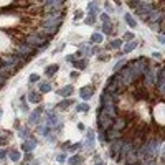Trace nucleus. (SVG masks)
<instances>
[{
	"label": "nucleus",
	"mask_w": 165,
	"mask_h": 165,
	"mask_svg": "<svg viewBox=\"0 0 165 165\" xmlns=\"http://www.w3.org/2000/svg\"><path fill=\"white\" fill-rule=\"evenodd\" d=\"M162 63L145 56L119 63L98 107L99 140L122 165H157L165 124Z\"/></svg>",
	"instance_id": "nucleus-1"
},
{
	"label": "nucleus",
	"mask_w": 165,
	"mask_h": 165,
	"mask_svg": "<svg viewBox=\"0 0 165 165\" xmlns=\"http://www.w3.org/2000/svg\"><path fill=\"white\" fill-rule=\"evenodd\" d=\"M93 91H94V88H93V86L82 88V89H81V98H82V99H89L91 96H93Z\"/></svg>",
	"instance_id": "nucleus-2"
},
{
	"label": "nucleus",
	"mask_w": 165,
	"mask_h": 165,
	"mask_svg": "<svg viewBox=\"0 0 165 165\" xmlns=\"http://www.w3.org/2000/svg\"><path fill=\"white\" fill-rule=\"evenodd\" d=\"M71 93H73V86H64V88H61L60 91H58V94H60V96H63V98L71 96Z\"/></svg>",
	"instance_id": "nucleus-3"
},
{
	"label": "nucleus",
	"mask_w": 165,
	"mask_h": 165,
	"mask_svg": "<svg viewBox=\"0 0 165 165\" xmlns=\"http://www.w3.org/2000/svg\"><path fill=\"white\" fill-rule=\"evenodd\" d=\"M58 68H60L58 64H51L50 68H46V69H45V74H46V76H53V74L58 71Z\"/></svg>",
	"instance_id": "nucleus-4"
},
{
	"label": "nucleus",
	"mask_w": 165,
	"mask_h": 165,
	"mask_svg": "<svg viewBox=\"0 0 165 165\" xmlns=\"http://www.w3.org/2000/svg\"><path fill=\"white\" fill-rule=\"evenodd\" d=\"M124 18H125V21L129 23V26H132V28H135V26H137V23H135V20L132 18V15H130V13H125V15H124Z\"/></svg>",
	"instance_id": "nucleus-5"
},
{
	"label": "nucleus",
	"mask_w": 165,
	"mask_h": 165,
	"mask_svg": "<svg viewBox=\"0 0 165 165\" xmlns=\"http://www.w3.org/2000/svg\"><path fill=\"white\" fill-rule=\"evenodd\" d=\"M69 164H71V165L82 164V157H81V155H74V157H71V159H69Z\"/></svg>",
	"instance_id": "nucleus-6"
},
{
	"label": "nucleus",
	"mask_w": 165,
	"mask_h": 165,
	"mask_svg": "<svg viewBox=\"0 0 165 165\" xmlns=\"http://www.w3.org/2000/svg\"><path fill=\"white\" fill-rule=\"evenodd\" d=\"M28 99H30L31 103H40V101H41V94H35V93H30V96H28Z\"/></svg>",
	"instance_id": "nucleus-7"
},
{
	"label": "nucleus",
	"mask_w": 165,
	"mask_h": 165,
	"mask_svg": "<svg viewBox=\"0 0 165 165\" xmlns=\"http://www.w3.org/2000/svg\"><path fill=\"white\" fill-rule=\"evenodd\" d=\"M8 154H10V159L12 160H18V159H20V152H18V150H10Z\"/></svg>",
	"instance_id": "nucleus-8"
},
{
	"label": "nucleus",
	"mask_w": 165,
	"mask_h": 165,
	"mask_svg": "<svg viewBox=\"0 0 165 165\" xmlns=\"http://www.w3.org/2000/svg\"><path fill=\"white\" fill-rule=\"evenodd\" d=\"M73 64H74L78 69H84V68H86V61H73Z\"/></svg>",
	"instance_id": "nucleus-9"
},
{
	"label": "nucleus",
	"mask_w": 165,
	"mask_h": 165,
	"mask_svg": "<svg viewBox=\"0 0 165 165\" xmlns=\"http://www.w3.org/2000/svg\"><path fill=\"white\" fill-rule=\"evenodd\" d=\"M135 46H137V43H135V41H134V43H129L127 46L124 48V53H129V51H132V50H134Z\"/></svg>",
	"instance_id": "nucleus-10"
},
{
	"label": "nucleus",
	"mask_w": 165,
	"mask_h": 165,
	"mask_svg": "<svg viewBox=\"0 0 165 165\" xmlns=\"http://www.w3.org/2000/svg\"><path fill=\"white\" fill-rule=\"evenodd\" d=\"M91 40H93L94 43H98V41H101V40H103V35H99V33H94V35L91 36Z\"/></svg>",
	"instance_id": "nucleus-11"
},
{
	"label": "nucleus",
	"mask_w": 165,
	"mask_h": 165,
	"mask_svg": "<svg viewBox=\"0 0 165 165\" xmlns=\"http://www.w3.org/2000/svg\"><path fill=\"white\" fill-rule=\"evenodd\" d=\"M71 104H73L71 99H69V101H64V103L60 104V109H68V106H71Z\"/></svg>",
	"instance_id": "nucleus-12"
},
{
	"label": "nucleus",
	"mask_w": 165,
	"mask_h": 165,
	"mask_svg": "<svg viewBox=\"0 0 165 165\" xmlns=\"http://www.w3.org/2000/svg\"><path fill=\"white\" fill-rule=\"evenodd\" d=\"M121 43H122V41H121V40L111 41V45H109V46H111V48H119V46H121Z\"/></svg>",
	"instance_id": "nucleus-13"
},
{
	"label": "nucleus",
	"mask_w": 165,
	"mask_h": 165,
	"mask_svg": "<svg viewBox=\"0 0 165 165\" xmlns=\"http://www.w3.org/2000/svg\"><path fill=\"white\" fill-rule=\"evenodd\" d=\"M103 31H104V33H112V28H111L109 23H106V25L103 26Z\"/></svg>",
	"instance_id": "nucleus-14"
},
{
	"label": "nucleus",
	"mask_w": 165,
	"mask_h": 165,
	"mask_svg": "<svg viewBox=\"0 0 165 165\" xmlns=\"http://www.w3.org/2000/svg\"><path fill=\"white\" fill-rule=\"evenodd\" d=\"M50 89H51L50 84H41L40 86V91H43V93H46V91H50Z\"/></svg>",
	"instance_id": "nucleus-15"
},
{
	"label": "nucleus",
	"mask_w": 165,
	"mask_h": 165,
	"mask_svg": "<svg viewBox=\"0 0 165 165\" xmlns=\"http://www.w3.org/2000/svg\"><path fill=\"white\" fill-rule=\"evenodd\" d=\"M33 147H35V145H31V144H23V145H21V149L25 150V152H28V150H31V149H33Z\"/></svg>",
	"instance_id": "nucleus-16"
},
{
	"label": "nucleus",
	"mask_w": 165,
	"mask_h": 165,
	"mask_svg": "<svg viewBox=\"0 0 165 165\" xmlns=\"http://www.w3.org/2000/svg\"><path fill=\"white\" fill-rule=\"evenodd\" d=\"M88 109H89L88 104H79V106H78V111H88Z\"/></svg>",
	"instance_id": "nucleus-17"
},
{
	"label": "nucleus",
	"mask_w": 165,
	"mask_h": 165,
	"mask_svg": "<svg viewBox=\"0 0 165 165\" xmlns=\"http://www.w3.org/2000/svg\"><path fill=\"white\" fill-rule=\"evenodd\" d=\"M132 38H134L132 33H125V35H124V40H132Z\"/></svg>",
	"instance_id": "nucleus-18"
},
{
	"label": "nucleus",
	"mask_w": 165,
	"mask_h": 165,
	"mask_svg": "<svg viewBox=\"0 0 165 165\" xmlns=\"http://www.w3.org/2000/svg\"><path fill=\"white\" fill-rule=\"evenodd\" d=\"M86 23H88V25H93V23H94V17H89V18H86Z\"/></svg>",
	"instance_id": "nucleus-19"
},
{
	"label": "nucleus",
	"mask_w": 165,
	"mask_h": 165,
	"mask_svg": "<svg viewBox=\"0 0 165 165\" xmlns=\"http://www.w3.org/2000/svg\"><path fill=\"white\" fill-rule=\"evenodd\" d=\"M30 81H31V82L38 81V74H31V76H30Z\"/></svg>",
	"instance_id": "nucleus-20"
},
{
	"label": "nucleus",
	"mask_w": 165,
	"mask_h": 165,
	"mask_svg": "<svg viewBox=\"0 0 165 165\" xmlns=\"http://www.w3.org/2000/svg\"><path fill=\"white\" fill-rule=\"evenodd\" d=\"M81 17H82V12H81V10H78V12H76V15H74V18H76V20H79Z\"/></svg>",
	"instance_id": "nucleus-21"
},
{
	"label": "nucleus",
	"mask_w": 165,
	"mask_h": 165,
	"mask_svg": "<svg viewBox=\"0 0 165 165\" xmlns=\"http://www.w3.org/2000/svg\"><path fill=\"white\" fill-rule=\"evenodd\" d=\"M101 18H103V21H109V17L106 15V13H103V15H101Z\"/></svg>",
	"instance_id": "nucleus-22"
},
{
	"label": "nucleus",
	"mask_w": 165,
	"mask_h": 165,
	"mask_svg": "<svg viewBox=\"0 0 165 165\" xmlns=\"http://www.w3.org/2000/svg\"><path fill=\"white\" fill-rule=\"evenodd\" d=\"M58 162H64V155H58Z\"/></svg>",
	"instance_id": "nucleus-23"
},
{
	"label": "nucleus",
	"mask_w": 165,
	"mask_h": 165,
	"mask_svg": "<svg viewBox=\"0 0 165 165\" xmlns=\"http://www.w3.org/2000/svg\"><path fill=\"white\" fill-rule=\"evenodd\" d=\"M5 155H7V152H3V150H0V159H3Z\"/></svg>",
	"instance_id": "nucleus-24"
},
{
	"label": "nucleus",
	"mask_w": 165,
	"mask_h": 165,
	"mask_svg": "<svg viewBox=\"0 0 165 165\" xmlns=\"http://www.w3.org/2000/svg\"><path fill=\"white\" fill-rule=\"evenodd\" d=\"M3 142H5V140H3V139H2V137H0V145L3 144Z\"/></svg>",
	"instance_id": "nucleus-25"
},
{
	"label": "nucleus",
	"mask_w": 165,
	"mask_h": 165,
	"mask_svg": "<svg viewBox=\"0 0 165 165\" xmlns=\"http://www.w3.org/2000/svg\"><path fill=\"white\" fill-rule=\"evenodd\" d=\"M0 117H2V107H0Z\"/></svg>",
	"instance_id": "nucleus-26"
}]
</instances>
